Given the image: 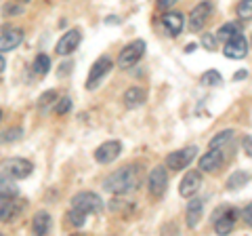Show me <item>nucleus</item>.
<instances>
[{
  "instance_id": "nucleus-1",
  "label": "nucleus",
  "mask_w": 252,
  "mask_h": 236,
  "mask_svg": "<svg viewBox=\"0 0 252 236\" xmlns=\"http://www.w3.org/2000/svg\"><path fill=\"white\" fill-rule=\"evenodd\" d=\"M139 186H141L139 164H128V167H122V169L114 171L103 184L105 190L109 194H116V196H124V194L135 192Z\"/></svg>"
},
{
  "instance_id": "nucleus-2",
  "label": "nucleus",
  "mask_w": 252,
  "mask_h": 236,
  "mask_svg": "<svg viewBox=\"0 0 252 236\" xmlns=\"http://www.w3.org/2000/svg\"><path fill=\"white\" fill-rule=\"evenodd\" d=\"M143 55H145V40H132V42H128V44H126L124 49L120 51L116 66L122 68V70H128V68H132V66H137Z\"/></svg>"
},
{
  "instance_id": "nucleus-3",
  "label": "nucleus",
  "mask_w": 252,
  "mask_h": 236,
  "mask_svg": "<svg viewBox=\"0 0 252 236\" xmlns=\"http://www.w3.org/2000/svg\"><path fill=\"white\" fill-rule=\"evenodd\" d=\"M238 209L233 207H220L215 211V217H212V226H215V234L223 236V234H229L233 230L235 222H238Z\"/></svg>"
},
{
  "instance_id": "nucleus-4",
  "label": "nucleus",
  "mask_w": 252,
  "mask_h": 236,
  "mask_svg": "<svg viewBox=\"0 0 252 236\" xmlns=\"http://www.w3.org/2000/svg\"><path fill=\"white\" fill-rule=\"evenodd\" d=\"M112 70H114V59L109 57V55H101V57L93 64L91 72H89V78H86V89L89 91L97 89V86L101 84V80H103Z\"/></svg>"
},
{
  "instance_id": "nucleus-5",
  "label": "nucleus",
  "mask_w": 252,
  "mask_h": 236,
  "mask_svg": "<svg viewBox=\"0 0 252 236\" xmlns=\"http://www.w3.org/2000/svg\"><path fill=\"white\" fill-rule=\"evenodd\" d=\"M195 156H198V148H195V146H187V148H183V150L170 152L166 156L164 167H168L170 171H185L189 164L193 162Z\"/></svg>"
},
{
  "instance_id": "nucleus-6",
  "label": "nucleus",
  "mask_w": 252,
  "mask_h": 236,
  "mask_svg": "<svg viewBox=\"0 0 252 236\" xmlns=\"http://www.w3.org/2000/svg\"><path fill=\"white\" fill-rule=\"evenodd\" d=\"M72 207L80 209L82 213H86V215L89 213H99V211L103 209V200H101L99 194L84 190V192H78L72 198Z\"/></svg>"
},
{
  "instance_id": "nucleus-7",
  "label": "nucleus",
  "mask_w": 252,
  "mask_h": 236,
  "mask_svg": "<svg viewBox=\"0 0 252 236\" xmlns=\"http://www.w3.org/2000/svg\"><path fill=\"white\" fill-rule=\"evenodd\" d=\"M147 188L154 198L164 196V192H166V188H168V169L164 167V164L152 169V173H149V177H147Z\"/></svg>"
},
{
  "instance_id": "nucleus-8",
  "label": "nucleus",
  "mask_w": 252,
  "mask_h": 236,
  "mask_svg": "<svg viewBox=\"0 0 252 236\" xmlns=\"http://www.w3.org/2000/svg\"><path fill=\"white\" fill-rule=\"evenodd\" d=\"M2 171L6 175H11L15 179H26L32 175V171H34V164L32 160L28 158H21V156H13V158H6L2 162Z\"/></svg>"
},
{
  "instance_id": "nucleus-9",
  "label": "nucleus",
  "mask_w": 252,
  "mask_h": 236,
  "mask_svg": "<svg viewBox=\"0 0 252 236\" xmlns=\"http://www.w3.org/2000/svg\"><path fill=\"white\" fill-rule=\"evenodd\" d=\"M210 15H212V4L210 2H200V4H195L193 6V11L189 13V30L191 32H200V30H204V26L208 23L210 19Z\"/></svg>"
},
{
  "instance_id": "nucleus-10",
  "label": "nucleus",
  "mask_w": 252,
  "mask_h": 236,
  "mask_svg": "<svg viewBox=\"0 0 252 236\" xmlns=\"http://www.w3.org/2000/svg\"><path fill=\"white\" fill-rule=\"evenodd\" d=\"M120 154H122V141L109 139L94 150V160L101 162V164H109V162H114Z\"/></svg>"
},
{
  "instance_id": "nucleus-11",
  "label": "nucleus",
  "mask_w": 252,
  "mask_h": 236,
  "mask_svg": "<svg viewBox=\"0 0 252 236\" xmlns=\"http://www.w3.org/2000/svg\"><path fill=\"white\" fill-rule=\"evenodd\" d=\"M202 182H204L202 171H187L179 184V194L183 198H191V196L198 194V190L202 188Z\"/></svg>"
},
{
  "instance_id": "nucleus-12",
  "label": "nucleus",
  "mask_w": 252,
  "mask_h": 236,
  "mask_svg": "<svg viewBox=\"0 0 252 236\" xmlns=\"http://www.w3.org/2000/svg\"><path fill=\"white\" fill-rule=\"evenodd\" d=\"M80 40H82V32H80V30H78V28L67 30V32L59 38L57 46H55V51H57V55H63V57H67V55H72V53L78 49Z\"/></svg>"
},
{
  "instance_id": "nucleus-13",
  "label": "nucleus",
  "mask_w": 252,
  "mask_h": 236,
  "mask_svg": "<svg viewBox=\"0 0 252 236\" xmlns=\"http://www.w3.org/2000/svg\"><path fill=\"white\" fill-rule=\"evenodd\" d=\"M223 53H225V57H229V59H244L248 55V40L244 38L242 32L235 34L229 40H225Z\"/></svg>"
},
{
  "instance_id": "nucleus-14",
  "label": "nucleus",
  "mask_w": 252,
  "mask_h": 236,
  "mask_svg": "<svg viewBox=\"0 0 252 236\" xmlns=\"http://www.w3.org/2000/svg\"><path fill=\"white\" fill-rule=\"evenodd\" d=\"M223 162H225L223 152H220L219 148H210L206 154L200 156V171L202 173H217L223 167Z\"/></svg>"
},
{
  "instance_id": "nucleus-15",
  "label": "nucleus",
  "mask_w": 252,
  "mask_h": 236,
  "mask_svg": "<svg viewBox=\"0 0 252 236\" xmlns=\"http://www.w3.org/2000/svg\"><path fill=\"white\" fill-rule=\"evenodd\" d=\"M23 42V30L21 28H6L0 32V53L15 51Z\"/></svg>"
},
{
  "instance_id": "nucleus-16",
  "label": "nucleus",
  "mask_w": 252,
  "mask_h": 236,
  "mask_svg": "<svg viewBox=\"0 0 252 236\" xmlns=\"http://www.w3.org/2000/svg\"><path fill=\"white\" fill-rule=\"evenodd\" d=\"M23 209V202H17L9 196H0V222H11L15 219Z\"/></svg>"
},
{
  "instance_id": "nucleus-17",
  "label": "nucleus",
  "mask_w": 252,
  "mask_h": 236,
  "mask_svg": "<svg viewBox=\"0 0 252 236\" xmlns=\"http://www.w3.org/2000/svg\"><path fill=\"white\" fill-rule=\"evenodd\" d=\"M202 217H204V200H200V198L189 200L187 209H185V224H187V228H198V224L202 222Z\"/></svg>"
},
{
  "instance_id": "nucleus-18",
  "label": "nucleus",
  "mask_w": 252,
  "mask_h": 236,
  "mask_svg": "<svg viewBox=\"0 0 252 236\" xmlns=\"http://www.w3.org/2000/svg\"><path fill=\"white\" fill-rule=\"evenodd\" d=\"M162 26L166 28V32H168L170 36H179L181 30H183V26H185L183 13H179V11H168V13H164V15H162Z\"/></svg>"
},
{
  "instance_id": "nucleus-19",
  "label": "nucleus",
  "mask_w": 252,
  "mask_h": 236,
  "mask_svg": "<svg viewBox=\"0 0 252 236\" xmlns=\"http://www.w3.org/2000/svg\"><path fill=\"white\" fill-rule=\"evenodd\" d=\"M145 99H147V91L141 89V86H130V89H126L124 95H122L124 106L128 108V110H135L139 106H143Z\"/></svg>"
},
{
  "instance_id": "nucleus-20",
  "label": "nucleus",
  "mask_w": 252,
  "mask_h": 236,
  "mask_svg": "<svg viewBox=\"0 0 252 236\" xmlns=\"http://www.w3.org/2000/svg\"><path fill=\"white\" fill-rule=\"evenodd\" d=\"M51 226H53V219L46 211H38L34 219H32V232L34 234H49Z\"/></svg>"
},
{
  "instance_id": "nucleus-21",
  "label": "nucleus",
  "mask_w": 252,
  "mask_h": 236,
  "mask_svg": "<svg viewBox=\"0 0 252 236\" xmlns=\"http://www.w3.org/2000/svg\"><path fill=\"white\" fill-rule=\"evenodd\" d=\"M0 196H9V198H17L19 196V186L15 184V177L2 173L0 175Z\"/></svg>"
},
{
  "instance_id": "nucleus-22",
  "label": "nucleus",
  "mask_w": 252,
  "mask_h": 236,
  "mask_svg": "<svg viewBox=\"0 0 252 236\" xmlns=\"http://www.w3.org/2000/svg\"><path fill=\"white\" fill-rule=\"evenodd\" d=\"M250 182V173L248 171H235L227 179V190H240Z\"/></svg>"
},
{
  "instance_id": "nucleus-23",
  "label": "nucleus",
  "mask_w": 252,
  "mask_h": 236,
  "mask_svg": "<svg viewBox=\"0 0 252 236\" xmlns=\"http://www.w3.org/2000/svg\"><path fill=\"white\" fill-rule=\"evenodd\" d=\"M32 70H34L36 76H46L49 74V70H51V57L46 53H38L34 64H32Z\"/></svg>"
},
{
  "instance_id": "nucleus-24",
  "label": "nucleus",
  "mask_w": 252,
  "mask_h": 236,
  "mask_svg": "<svg viewBox=\"0 0 252 236\" xmlns=\"http://www.w3.org/2000/svg\"><path fill=\"white\" fill-rule=\"evenodd\" d=\"M242 32V28L238 26V23H223V26L219 28V32H217V38L219 40H229V38H233L235 34H240Z\"/></svg>"
},
{
  "instance_id": "nucleus-25",
  "label": "nucleus",
  "mask_w": 252,
  "mask_h": 236,
  "mask_svg": "<svg viewBox=\"0 0 252 236\" xmlns=\"http://www.w3.org/2000/svg\"><path fill=\"white\" fill-rule=\"evenodd\" d=\"M57 97H59V93L55 91V89H51V91H44L40 97H38V108L42 110V114L44 112H49V108L57 101Z\"/></svg>"
},
{
  "instance_id": "nucleus-26",
  "label": "nucleus",
  "mask_w": 252,
  "mask_h": 236,
  "mask_svg": "<svg viewBox=\"0 0 252 236\" xmlns=\"http://www.w3.org/2000/svg\"><path fill=\"white\" fill-rule=\"evenodd\" d=\"M233 129H225V131H219L217 133V135L215 137H212L210 139V144H208V148H219V150H220V148H223L225 144H227V141H231V137H233Z\"/></svg>"
},
{
  "instance_id": "nucleus-27",
  "label": "nucleus",
  "mask_w": 252,
  "mask_h": 236,
  "mask_svg": "<svg viewBox=\"0 0 252 236\" xmlns=\"http://www.w3.org/2000/svg\"><path fill=\"white\" fill-rule=\"evenodd\" d=\"M200 82L204 86H219L220 82H223V76H220L217 70H208V72H204L200 76Z\"/></svg>"
},
{
  "instance_id": "nucleus-28",
  "label": "nucleus",
  "mask_w": 252,
  "mask_h": 236,
  "mask_svg": "<svg viewBox=\"0 0 252 236\" xmlns=\"http://www.w3.org/2000/svg\"><path fill=\"white\" fill-rule=\"evenodd\" d=\"M67 222L72 224L74 228H82L86 224V213H82L80 209H74L72 207V209L67 211Z\"/></svg>"
},
{
  "instance_id": "nucleus-29",
  "label": "nucleus",
  "mask_w": 252,
  "mask_h": 236,
  "mask_svg": "<svg viewBox=\"0 0 252 236\" xmlns=\"http://www.w3.org/2000/svg\"><path fill=\"white\" fill-rule=\"evenodd\" d=\"M21 137H23V129L13 127V129H6L2 135H0V141H2V144H13V141H19Z\"/></svg>"
},
{
  "instance_id": "nucleus-30",
  "label": "nucleus",
  "mask_w": 252,
  "mask_h": 236,
  "mask_svg": "<svg viewBox=\"0 0 252 236\" xmlns=\"http://www.w3.org/2000/svg\"><path fill=\"white\" fill-rule=\"evenodd\" d=\"M235 13H238V17H240V19L250 21V17H252V0H240Z\"/></svg>"
},
{
  "instance_id": "nucleus-31",
  "label": "nucleus",
  "mask_w": 252,
  "mask_h": 236,
  "mask_svg": "<svg viewBox=\"0 0 252 236\" xmlns=\"http://www.w3.org/2000/svg\"><path fill=\"white\" fill-rule=\"evenodd\" d=\"M69 110H72V99H69V97H61V99L55 101V112H57L59 116L67 114Z\"/></svg>"
},
{
  "instance_id": "nucleus-32",
  "label": "nucleus",
  "mask_w": 252,
  "mask_h": 236,
  "mask_svg": "<svg viewBox=\"0 0 252 236\" xmlns=\"http://www.w3.org/2000/svg\"><path fill=\"white\" fill-rule=\"evenodd\" d=\"M202 44L206 46L208 51H215L217 49V36H210V34H204L202 36Z\"/></svg>"
},
{
  "instance_id": "nucleus-33",
  "label": "nucleus",
  "mask_w": 252,
  "mask_h": 236,
  "mask_svg": "<svg viewBox=\"0 0 252 236\" xmlns=\"http://www.w3.org/2000/svg\"><path fill=\"white\" fill-rule=\"evenodd\" d=\"M4 13H6V17H9V15H21L23 13V6H15V4L6 2L4 4Z\"/></svg>"
},
{
  "instance_id": "nucleus-34",
  "label": "nucleus",
  "mask_w": 252,
  "mask_h": 236,
  "mask_svg": "<svg viewBox=\"0 0 252 236\" xmlns=\"http://www.w3.org/2000/svg\"><path fill=\"white\" fill-rule=\"evenodd\" d=\"M244 152H246V156H250L252 154V137L250 135H246V137H244Z\"/></svg>"
},
{
  "instance_id": "nucleus-35",
  "label": "nucleus",
  "mask_w": 252,
  "mask_h": 236,
  "mask_svg": "<svg viewBox=\"0 0 252 236\" xmlns=\"http://www.w3.org/2000/svg\"><path fill=\"white\" fill-rule=\"evenodd\" d=\"M250 213H252V204L248 202V204H246V209H244V222H246V226H248V228L252 226V219H250Z\"/></svg>"
},
{
  "instance_id": "nucleus-36",
  "label": "nucleus",
  "mask_w": 252,
  "mask_h": 236,
  "mask_svg": "<svg viewBox=\"0 0 252 236\" xmlns=\"http://www.w3.org/2000/svg\"><path fill=\"white\" fill-rule=\"evenodd\" d=\"M172 4H177V0H158V6H160V9H170Z\"/></svg>"
},
{
  "instance_id": "nucleus-37",
  "label": "nucleus",
  "mask_w": 252,
  "mask_h": 236,
  "mask_svg": "<svg viewBox=\"0 0 252 236\" xmlns=\"http://www.w3.org/2000/svg\"><path fill=\"white\" fill-rule=\"evenodd\" d=\"M69 70H72V64H69V61H65V64H63V70L59 72V76H65V74L69 72Z\"/></svg>"
},
{
  "instance_id": "nucleus-38",
  "label": "nucleus",
  "mask_w": 252,
  "mask_h": 236,
  "mask_svg": "<svg viewBox=\"0 0 252 236\" xmlns=\"http://www.w3.org/2000/svg\"><path fill=\"white\" fill-rule=\"evenodd\" d=\"M233 78H235V80H242V78H248V72H246V70H242V72H238V74H235Z\"/></svg>"
},
{
  "instance_id": "nucleus-39",
  "label": "nucleus",
  "mask_w": 252,
  "mask_h": 236,
  "mask_svg": "<svg viewBox=\"0 0 252 236\" xmlns=\"http://www.w3.org/2000/svg\"><path fill=\"white\" fill-rule=\"evenodd\" d=\"M195 49H198V44H195V42H193V44H187V46H185V53H193Z\"/></svg>"
},
{
  "instance_id": "nucleus-40",
  "label": "nucleus",
  "mask_w": 252,
  "mask_h": 236,
  "mask_svg": "<svg viewBox=\"0 0 252 236\" xmlns=\"http://www.w3.org/2000/svg\"><path fill=\"white\" fill-rule=\"evenodd\" d=\"M4 68H6V61L2 57V53H0V72H4Z\"/></svg>"
},
{
  "instance_id": "nucleus-41",
  "label": "nucleus",
  "mask_w": 252,
  "mask_h": 236,
  "mask_svg": "<svg viewBox=\"0 0 252 236\" xmlns=\"http://www.w3.org/2000/svg\"><path fill=\"white\" fill-rule=\"evenodd\" d=\"M17 2H30V0H17Z\"/></svg>"
},
{
  "instance_id": "nucleus-42",
  "label": "nucleus",
  "mask_w": 252,
  "mask_h": 236,
  "mask_svg": "<svg viewBox=\"0 0 252 236\" xmlns=\"http://www.w3.org/2000/svg\"><path fill=\"white\" fill-rule=\"evenodd\" d=\"M0 118H2V112H0Z\"/></svg>"
}]
</instances>
